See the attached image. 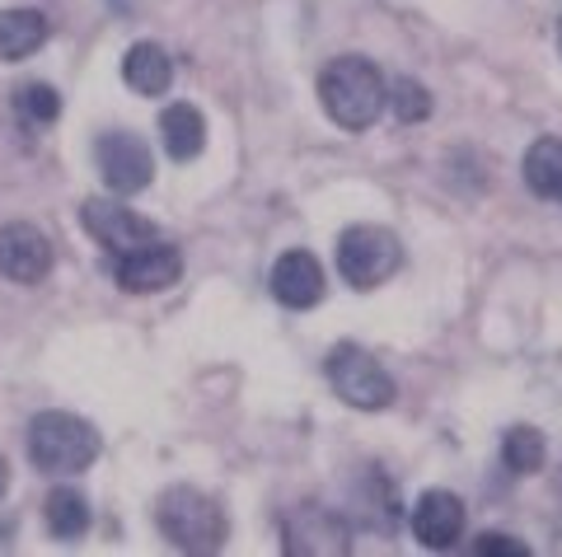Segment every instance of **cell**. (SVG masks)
I'll return each mask as SVG.
<instances>
[{
  "mask_svg": "<svg viewBox=\"0 0 562 557\" xmlns=\"http://www.w3.org/2000/svg\"><path fill=\"white\" fill-rule=\"evenodd\" d=\"M319 103L324 113L347 132L375 127L384 113V76L375 61L366 57H333L319 71Z\"/></svg>",
  "mask_w": 562,
  "mask_h": 557,
  "instance_id": "obj_1",
  "label": "cell"
},
{
  "mask_svg": "<svg viewBox=\"0 0 562 557\" xmlns=\"http://www.w3.org/2000/svg\"><path fill=\"white\" fill-rule=\"evenodd\" d=\"M155 525L179 553L206 557L225 548V511L216 497L198 492V487H169V492L155 501Z\"/></svg>",
  "mask_w": 562,
  "mask_h": 557,
  "instance_id": "obj_2",
  "label": "cell"
},
{
  "mask_svg": "<svg viewBox=\"0 0 562 557\" xmlns=\"http://www.w3.org/2000/svg\"><path fill=\"white\" fill-rule=\"evenodd\" d=\"M29 459L43 474H85L99 459V431L76 412H38L29 427Z\"/></svg>",
  "mask_w": 562,
  "mask_h": 557,
  "instance_id": "obj_3",
  "label": "cell"
},
{
  "mask_svg": "<svg viewBox=\"0 0 562 557\" xmlns=\"http://www.w3.org/2000/svg\"><path fill=\"white\" fill-rule=\"evenodd\" d=\"M324 371H328L333 394H338L342 403L361 408V412H380V408H390L398 398L394 375L384 371L371 352H361V346H351V342L333 346L328 361H324Z\"/></svg>",
  "mask_w": 562,
  "mask_h": 557,
  "instance_id": "obj_4",
  "label": "cell"
},
{
  "mask_svg": "<svg viewBox=\"0 0 562 557\" xmlns=\"http://www.w3.org/2000/svg\"><path fill=\"white\" fill-rule=\"evenodd\" d=\"M403 263V243L394 239V230H380V225H351L338 235V276L357 291H375L384 286Z\"/></svg>",
  "mask_w": 562,
  "mask_h": 557,
  "instance_id": "obj_5",
  "label": "cell"
},
{
  "mask_svg": "<svg viewBox=\"0 0 562 557\" xmlns=\"http://www.w3.org/2000/svg\"><path fill=\"white\" fill-rule=\"evenodd\" d=\"M94 164H99V179L122 197L140 193V187L155 179L150 146L140 141V136H132V132H103L99 146H94Z\"/></svg>",
  "mask_w": 562,
  "mask_h": 557,
  "instance_id": "obj_6",
  "label": "cell"
},
{
  "mask_svg": "<svg viewBox=\"0 0 562 557\" xmlns=\"http://www.w3.org/2000/svg\"><path fill=\"white\" fill-rule=\"evenodd\" d=\"M80 225L90 230V239L99 243V249H109L113 258L132 253V249H140V243H150V239H160V230H155L146 216H136L132 206H122V202H103V197L85 202Z\"/></svg>",
  "mask_w": 562,
  "mask_h": 557,
  "instance_id": "obj_7",
  "label": "cell"
},
{
  "mask_svg": "<svg viewBox=\"0 0 562 557\" xmlns=\"http://www.w3.org/2000/svg\"><path fill=\"white\" fill-rule=\"evenodd\" d=\"M113 276H117V286L127 295H155V291H169L183 276V258H179V249L150 239V243H140V249H132V253H117Z\"/></svg>",
  "mask_w": 562,
  "mask_h": 557,
  "instance_id": "obj_8",
  "label": "cell"
},
{
  "mask_svg": "<svg viewBox=\"0 0 562 557\" xmlns=\"http://www.w3.org/2000/svg\"><path fill=\"white\" fill-rule=\"evenodd\" d=\"M47 272H52V243L38 225L29 220L0 225V276H10L20 286H38Z\"/></svg>",
  "mask_w": 562,
  "mask_h": 557,
  "instance_id": "obj_9",
  "label": "cell"
},
{
  "mask_svg": "<svg viewBox=\"0 0 562 557\" xmlns=\"http://www.w3.org/2000/svg\"><path fill=\"white\" fill-rule=\"evenodd\" d=\"M464 525H469V515H464V501L454 497V492L431 487V492L417 497V507H413V534H417L422 548L450 553L464 538Z\"/></svg>",
  "mask_w": 562,
  "mask_h": 557,
  "instance_id": "obj_10",
  "label": "cell"
},
{
  "mask_svg": "<svg viewBox=\"0 0 562 557\" xmlns=\"http://www.w3.org/2000/svg\"><path fill=\"white\" fill-rule=\"evenodd\" d=\"M272 295L286 309H314L324 300V268L305 249H286L272 263Z\"/></svg>",
  "mask_w": 562,
  "mask_h": 557,
  "instance_id": "obj_11",
  "label": "cell"
},
{
  "mask_svg": "<svg viewBox=\"0 0 562 557\" xmlns=\"http://www.w3.org/2000/svg\"><path fill=\"white\" fill-rule=\"evenodd\" d=\"M347 548L351 544H347V525L338 511L310 501V507L286 515V553H347Z\"/></svg>",
  "mask_w": 562,
  "mask_h": 557,
  "instance_id": "obj_12",
  "label": "cell"
},
{
  "mask_svg": "<svg viewBox=\"0 0 562 557\" xmlns=\"http://www.w3.org/2000/svg\"><path fill=\"white\" fill-rule=\"evenodd\" d=\"M122 80H127L136 94H146V99L169 94V84H173V61H169V52H165L160 43H136L127 57H122Z\"/></svg>",
  "mask_w": 562,
  "mask_h": 557,
  "instance_id": "obj_13",
  "label": "cell"
},
{
  "mask_svg": "<svg viewBox=\"0 0 562 557\" xmlns=\"http://www.w3.org/2000/svg\"><path fill=\"white\" fill-rule=\"evenodd\" d=\"M160 141L169 150V160H198L206 146V117L192 103H169L160 113Z\"/></svg>",
  "mask_w": 562,
  "mask_h": 557,
  "instance_id": "obj_14",
  "label": "cell"
},
{
  "mask_svg": "<svg viewBox=\"0 0 562 557\" xmlns=\"http://www.w3.org/2000/svg\"><path fill=\"white\" fill-rule=\"evenodd\" d=\"M47 14L43 10H0V61H24L47 43Z\"/></svg>",
  "mask_w": 562,
  "mask_h": 557,
  "instance_id": "obj_15",
  "label": "cell"
},
{
  "mask_svg": "<svg viewBox=\"0 0 562 557\" xmlns=\"http://www.w3.org/2000/svg\"><path fill=\"white\" fill-rule=\"evenodd\" d=\"M525 183L530 193L543 202H562V141L558 136H539V141L525 150Z\"/></svg>",
  "mask_w": 562,
  "mask_h": 557,
  "instance_id": "obj_16",
  "label": "cell"
},
{
  "mask_svg": "<svg viewBox=\"0 0 562 557\" xmlns=\"http://www.w3.org/2000/svg\"><path fill=\"white\" fill-rule=\"evenodd\" d=\"M43 515H47L52 538H61V544H76V538H85V530H90V520H94L90 501H85L76 487H57V492L47 497Z\"/></svg>",
  "mask_w": 562,
  "mask_h": 557,
  "instance_id": "obj_17",
  "label": "cell"
},
{
  "mask_svg": "<svg viewBox=\"0 0 562 557\" xmlns=\"http://www.w3.org/2000/svg\"><path fill=\"white\" fill-rule=\"evenodd\" d=\"M543 459H549V445L535 427H512L502 441V464L512 468V474H539Z\"/></svg>",
  "mask_w": 562,
  "mask_h": 557,
  "instance_id": "obj_18",
  "label": "cell"
},
{
  "mask_svg": "<svg viewBox=\"0 0 562 557\" xmlns=\"http://www.w3.org/2000/svg\"><path fill=\"white\" fill-rule=\"evenodd\" d=\"M14 113L33 122V127H52V122L61 117V94L43 80H29V84H20V94H14Z\"/></svg>",
  "mask_w": 562,
  "mask_h": 557,
  "instance_id": "obj_19",
  "label": "cell"
},
{
  "mask_svg": "<svg viewBox=\"0 0 562 557\" xmlns=\"http://www.w3.org/2000/svg\"><path fill=\"white\" fill-rule=\"evenodd\" d=\"M384 103H394V117H398V122H427V117H431V94H427V84H417L413 76L384 84Z\"/></svg>",
  "mask_w": 562,
  "mask_h": 557,
  "instance_id": "obj_20",
  "label": "cell"
},
{
  "mask_svg": "<svg viewBox=\"0 0 562 557\" xmlns=\"http://www.w3.org/2000/svg\"><path fill=\"white\" fill-rule=\"evenodd\" d=\"M473 553L479 557H487V553H506V557H525L530 548L520 544V538H512V534H502V530H492V534H483L479 544H473Z\"/></svg>",
  "mask_w": 562,
  "mask_h": 557,
  "instance_id": "obj_21",
  "label": "cell"
},
{
  "mask_svg": "<svg viewBox=\"0 0 562 557\" xmlns=\"http://www.w3.org/2000/svg\"><path fill=\"white\" fill-rule=\"evenodd\" d=\"M5 487H10V464H5V455H0V497H5Z\"/></svg>",
  "mask_w": 562,
  "mask_h": 557,
  "instance_id": "obj_22",
  "label": "cell"
},
{
  "mask_svg": "<svg viewBox=\"0 0 562 557\" xmlns=\"http://www.w3.org/2000/svg\"><path fill=\"white\" fill-rule=\"evenodd\" d=\"M558 47H562V20H558Z\"/></svg>",
  "mask_w": 562,
  "mask_h": 557,
  "instance_id": "obj_23",
  "label": "cell"
}]
</instances>
